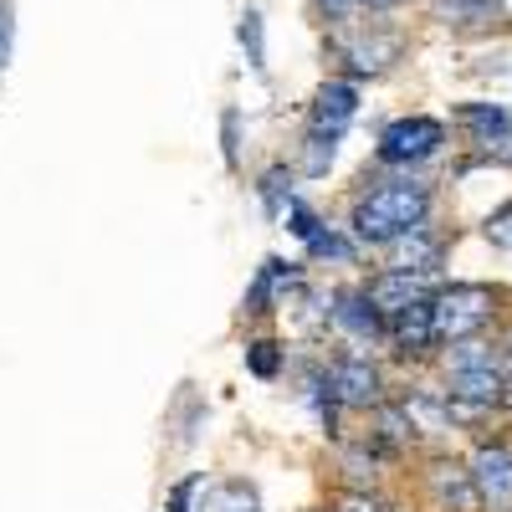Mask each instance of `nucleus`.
<instances>
[{"label":"nucleus","instance_id":"f257e3e1","mask_svg":"<svg viewBox=\"0 0 512 512\" xmlns=\"http://www.w3.org/2000/svg\"><path fill=\"white\" fill-rule=\"evenodd\" d=\"M425 216H431V185L415 175H400V180H384L369 195H359L349 231L359 246H395L400 236L425 226Z\"/></svg>","mask_w":512,"mask_h":512},{"label":"nucleus","instance_id":"f03ea898","mask_svg":"<svg viewBox=\"0 0 512 512\" xmlns=\"http://www.w3.org/2000/svg\"><path fill=\"white\" fill-rule=\"evenodd\" d=\"M446 400H451V415H466V420L487 415L492 405H507V374L487 354V344H477V338L456 344V359L446 374Z\"/></svg>","mask_w":512,"mask_h":512},{"label":"nucleus","instance_id":"7ed1b4c3","mask_svg":"<svg viewBox=\"0 0 512 512\" xmlns=\"http://www.w3.org/2000/svg\"><path fill=\"white\" fill-rule=\"evenodd\" d=\"M431 318L441 344H466L497 318V292L487 282H451L431 297Z\"/></svg>","mask_w":512,"mask_h":512},{"label":"nucleus","instance_id":"20e7f679","mask_svg":"<svg viewBox=\"0 0 512 512\" xmlns=\"http://www.w3.org/2000/svg\"><path fill=\"white\" fill-rule=\"evenodd\" d=\"M446 144V123L431 118V113H410V118H395V123H384V134H379V164H425V159H436Z\"/></svg>","mask_w":512,"mask_h":512},{"label":"nucleus","instance_id":"39448f33","mask_svg":"<svg viewBox=\"0 0 512 512\" xmlns=\"http://www.w3.org/2000/svg\"><path fill=\"white\" fill-rule=\"evenodd\" d=\"M323 384H328V400L333 405H349V410H384V379L369 359L359 354H344L323 369Z\"/></svg>","mask_w":512,"mask_h":512},{"label":"nucleus","instance_id":"423d86ee","mask_svg":"<svg viewBox=\"0 0 512 512\" xmlns=\"http://www.w3.org/2000/svg\"><path fill=\"white\" fill-rule=\"evenodd\" d=\"M384 338L395 344L400 359H425V354H436L441 349V338H436V318H431V297L395 318H384Z\"/></svg>","mask_w":512,"mask_h":512},{"label":"nucleus","instance_id":"0eeeda50","mask_svg":"<svg viewBox=\"0 0 512 512\" xmlns=\"http://www.w3.org/2000/svg\"><path fill=\"white\" fill-rule=\"evenodd\" d=\"M472 477L487 507H512V446L507 441H482L472 456Z\"/></svg>","mask_w":512,"mask_h":512},{"label":"nucleus","instance_id":"6e6552de","mask_svg":"<svg viewBox=\"0 0 512 512\" xmlns=\"http://www.w3.org/2000/svg\"><path fill=\"white\" fill-rule=\"evenodd\" d=\"M425 282L431 277H420V272H405V267H384L379 277H369V303L384 313V318H395V313H405V308H415V303H425Z\"/></svg>","mask_w":512,"mask_h":512},{"label":"nucleus","instance_id":"1a4fd4ad","mask_svg":"<svg viewBox=\"0 0 512 512\" xmlns=\"http://www.w3.org/2000/svg\"><path fill=\"white\" fill-rule=\"evenodd\" d=\"M359 113V88L354 82H323L318 98H313V128L323 134H344Z\"/></svg>","mask_w":512,"mask_h":512},{"label":"nucleus","instance_id":"9d476101","mask_svg":"<svg viewBox=\"0 0 512 512\" xmlns=\"http://www.w3.org/2000/svg\"><path fill=\"white\" fill-rule=\"evenodd\" d=\"M431 492H436L441 507H456V512H477V507H482V492H477L472 466L436 461V466H431Z\"/></svg>","mask_w":512,"mask_h":512},{"label":"nucleus","instance_id":"9b49d317","mask_svg":"<svg viewBox=\"0 0 512 512\" xmlns=\"http://www.w3.org/2000/svg\"><path fill=\"white\" fill-rule=\"evenodd\" d=\"M395 246H400V251H395L390 267H405V272H420V277H436L441 262H446V241H441L431 226H415V231L400 236Z\"/></svg>","mask_w":512,"mask_h":512},{"label":"nucleus","instance_id":"f8f14e48","mask_svg":"<svg viewBox=\"0 0 512 512\" xmlns=\"http://www.w3.org/2000/svg\"><path fill=\"white\" fill-rule=\"evenodd\" d=\"M297 282H303V272H297L292 262H277V256H267L262 272H256V282H251V292H246V313H272L277 297L292 292Z\"/></svg>","mask_w":512,"mask_h":512},{"label":"nucleus","instance_id":"ddd939ff","mask_svg":"<svg viewBox=\"0 0 512 512\" xmlns=\"http://www.w3.org/2000/svg\"><path fill=\"white\" fill-rule=\"evenodd\" d=\"M338 57L349 62V72L374 77V72H384V67L400 57V41H395V36H384V31H374V36H354V41H344V47H338Z\"/></svg>","mask_w":512,"mask_h":512},{"label":"nucleus","instance_id":"4468645a","mask_svg":"<svg viewBox=\"0 0 512 512\" xmlns=\"http://www.w3.org/2000/svg\"><path fill=\"white\" fill-rule=\"evenodd\" d=\"M333 323L354 333V338H379L384 333V313L369 303V292H338L333 297Z\"/></svg>","mask_w":512,"mask_h":512},{"label":"nucleus","instance_id":"2eb2a0df","mask_svg":"<svg viewBox=\"0 0 512 512\" xmlns=\"http://www.w3.org/2000/svg\"><path fill=\"white\" fill-rule=\"evenodd\" d=\"M456 118H461L466 134H472V144H482V149L512 134V113H507L502 103H466Z\"/></svg>","mask_w":512,"mask_h":512},{"label":"nucleus","instance_id":"dca6fc26","mask_svg":"<svg viewBox=\"0 0 512 512\" xmlns=\"http://www.w3.org/2000/svg\"><path fill=\"white\" fill-rule=\"evenodd\" d=\"M436 16L456 31H487L502 16V0H436Z\"/></svg>","mask_w":512,"mask_h":512},{"label":"nucleus","instance_id":"f3484780","mask_svg":"<svg viewBox=\"0 0 512 512\" xmlns=\"http://www.w3.org/2000/svg\"><path fill=\"white\" fill-rule=\"evenodd\" d=\"M200 512H262V502H256V492L246 482H226V487L205 482V507Z\"/></svg>","mask_w":512,"mask_h":512},{"label":"nucleus","instance_id":"a211bd4d","mask_svg":"<svg viewBox=\"0 0 512 512\" xmlns=\"http://www.w3.org/2000/svg\"><path fill=\"white\" fill-rule=\"evenodd\" d=\"M333 159H338V134H323V128H313V134L303 139V175H308V180L328 175Z\"/></svg>","mask_w":512,"mask_h":512},{"label":"nucleus","instance_id":"6ab92c4d","mask_svg":"<svg viewBox=\"0 0 512 512\" xmlns=\"http://www.w3.org/2000/svg\"><path fill=\"white\" fill-rule=\"evenodd\" d=\"M256 190H262L267 216H287V205L297 200V195H292V175H287L282 164H277V169H267V175H262V185H256Z\"/></svg>","mask_w":512,"mask_h":512},{"label":"nucleus","instance_id":"aec40b11","mask_svg":"<svg viewBox=\"0 0 512 512\" xmlns=\"http://www.w3.org/2000/svg\"><path fill=\"white\" fill-rule=\"evenodd\" d=\"M308 251L313 256H328V262H354V256H359V241H349V236H338V231H313L308 236Z\"/></svg>","mask_w":512,"mask_h":512},{"label":"nucleus","instance_id":"412c9836","mask_svg":"<svg viewBox=\"0 0 512 512\" xmlns=\"http://www.w3.org/2000/svg\"><path fill=\"white\" fill-rule=\"evenodd\" d=\"M241 47H246V62L256 72H267V47H262V16L256 11H241Z\"/></svg>","mask_w":512,"mask_h":512},{"label":"nucleus","instance_id":"4be33fe9","mask_svg":"<svg viewBox=\"0 0 512 512\" xmlns=\"http://www.w3.org/2000/svg\"><path fill=\"white\" fill-rule=\"evenodd\" d=\"M482 236H487L497 251H512V200H507V205H497L492 216L482 221Z\"/></svg>","mask_w":512,"mask_h":512},{"label":"nucleus","instance_id":"5701e85b","mask_svg":"<svg viewBox=\"0 0 512 512\" xmlns=\"http://www.w3.org/2000/svg\"><path fill=\"white\" fill-rule=\"evenodd\" d=\"M246 364H251L256 379H277L282 354H277V344H267V338H262V344H251V349H246Z\"/></svg>","mask_w":512,"mask_h":512},{"label":"nucleus","instance_id":"b1692460","mask_svg":"<svg viewBox=\"0 0 512 512\" xmlns=\"http://www.w3.org/2000/svg\"><path fill=\"white\" fill-rule=\"evenodd\" d=\"M354 6H359V0H318V11H323V16H333V21H344Z\"/></svg>","mask_w":512,"mask_h":512},{"label":"nucleus","instance_id":"393cba45","mask_svg":"<svg viewBox=\"0 0 512 512\" xmlns=\"http://www.w3.org/2000/svg\"><path fill=\"white\" fill-rule=\"evenodd\" d=\"M226 164H236V113H226Z\"/></svg>","mask_w":512,"mask_h":512},{"label":"nucleus","instance_id":"a878e982","mask_svg":"<svg viewBox=\"0 0 512 512\" xmlns=\"http://www.w3.org/2000/svg\"><path fill=\"white\" fill-rule=\"evenodd\" d=\"M6 52H11V21L0 11V67H6Z\"/></svg>","mask_w":512,"mask_h":512},{"label":"nucleus","instance_id":"bb28decb","mask_svg":"<svg viewBox=\"0 0 512 512\" xmlns=\"http://www.w3.org/2000/svg\"><path fill=\"white\" fill-rule=\"evenodd\" d=\"M364 11H395V6H405V0H359Z\"/></svg>","mask_w":512,"mask_h":512},{"label":"nucleus","instance_id":"cd10ccee","mask_svg":"<svg viewBox=\"0 0 512 512\" xmlns=\"http://www.w3.org/2000/svg\"><path fill=\"white\" fill-rule=\"evenodd\" d=\"M344 512H384V507H379V502H369V497H354Z\"/></svg>","mask_w":512,"mask_h":512},{"label":"nucleus","instance_id":"c85d7f7f","mask_svg":"<svg viewBox=\"0 0 512 512\" xmlns=\"http://www.w3.org/2000/svg\"><path fill=\"white\" fill-rule=\"evenodd\" d=\"M507 405H512V379H507Z\"/></svg>","mask_w":512,"mask_h":512},{"label":"nucleus","instance_id":"c756f323","mask_svg":"<svg viewBox=\"0 0 512 512\" xmlns=\"http://www.w3.org/2000/svg\"><path fill=\"white\" fill-rule=\"evenodd\" d=\"M323 512H328V507H323Z\"/></svg>","mask_w":512,"mask_h":512}]
</instances>
